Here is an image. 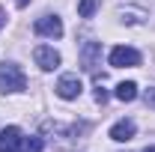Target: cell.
<instances>
[{
  "label": "cell",
  "instance_id": "1",
  "mask_svg": "<svg viewBox=\"0 0 155 152\" xmlns=\"http://www.w3.org/2000/svg\"><path fill=\"white\" fill-rule=\"evenodd\" d=\"M24 90H27V75L15 63H3L0 66V93H24Z\"/></svg>",
  "mask_w": 155,
  "mask_h": 152
},
{
  "label": "cell",
  "instance_id": "2",
  "mask_svg": "<svg viewBox=\"0 0 155 152\" xmlns=\"http://www.w3.org/2000/svg\"><path fill=\"white\" fill-rule=\"evenodd\" d=\"M107 60L114 69H134V66H140V51L128 48V45H116Z\"/></svg>",
  "mask_w": 155,
  "mask_h": 152
},
{
  "label": "cell",
  "instance_id": "3",
  "mask_svg": "<svg viewBox=\"0 0 155 152\" xmlns=\"http://www.w3.org/2000/svg\"><path fill=\"white\" fill-rule=\"evenodd\" d=\"M33 30H36L39 36H45V39H60L63 36V21H60L57 15H42V18L33 24Z\"/></svg>",
  "mask_w": 155,
  "mask_h": 152
},
{
  "label": "cell",
  "instance_id": "4",
  "mask_svg": "<svg viewBox=\"0 0 155 152\" xmlns=\"http://www.w3.org/2000/svg\"><path fill=\"white\" fill-rule=\"evenodd\" d=\"M0 152H24V137L18 125H9L0 131Z\"/></svg>",
  "mask_w": 155,
  "mask_h": 152
},
{
  "label": "cell",
  "instance_id": "5",
  "mask_svg": "<svg viewBox=\"0 0 155 152\" xmlns=\"http://www.w3.org/2000/svg\"><path fill=\"white\" fill-rule=\"evenodd\" d=\"M33 60H36V66L42 72H54L60 66V54L51 48V45H39L36 51H33Z\"/></svg>",
  "mask_w": 155,
  "mask_h": 152
},
{
  "label": "cell",
  "instance_id": "6",
  "mask_svg": "<svg viewBox=\"0 0 155 152\" xmlns=\"http://www.w3.org/2000/svg\"><path fill=\"white\" fill-rule=\"evenodd\" d=\"M54 90H57L60 98L72 101V98H78V95H81V90H84V87H81V78H78V75H63V78L57 81V87H54Z\"/></svg>",
  "mask_w": 155,
  "mask_h": 152
},
{
  "label": "cell",
  "instance_id": "7",
  "mask_svg": "<svg viewBox=\"0 0 155 152\" xmlns=\"http://www.w3.org/2000/svg\"><path fill=\"white\" fill-rule=\"evenodd\" d=\"M98 54H101V45H98V42H84V48H81V66H84L87 72H96Z\"/></svg>",
  "mask_w": 155,
  "mask_h": 152
},
{
  "label": "cell",
  "instance_id": "8",
  "mask_svg": "<svg viewBox=\"0 0 155 152\" xmlns=\"http://www.w3.org/2000/svg\"><path fill=\"white\" fill-rule=\"evenodd\" d=\"M137 125L134 119H119V122H114V128H110V140H116V143H128L131 137H134Z\"/></svg>",
  "mask_w": 155,
  "mask_h": 152
},
{
  "label": "cell",
  "instance_id": "9",
  "mask_svg": "<svg viewBox=\"0 0 155 152\" xmlns=\"http://www.w3.org/2000/svg\"><path fill=\"white\" fill-rule=\"evenodd\" d=\"M116 98H119V101H134L137 98V84L134 81H122V84L116 87Z\"/></svg>",
  "mask_w": 155,
  "mask_h": 152
},
{
  "label": "cell",
  "instance_id": "10",
  "mask_svg": "<svg viewBox=\"0 0 155 152\" xmlns=\"http://www.w3.org/2000/svg\"><path fill=\"white\" fill-rule=\"evenodd\" d=\"M98 6H101V0H81L78 3V15L81 18H93L98 12Z\"/></svg>",
  "mask_w": 155,
  "mask_h": 152
},
{
  "label": "cell",
  "instance_id": "11",
  "mask_svg": "<svg viewBox=\"0 0 155 152\" xmlns=\"http://www.w3.org/2000/svg\"><path fill=\"white\" fill-rule=\"evenodd\" d=\"M24 152H42V137H24Z\"/></svg>",
  "mask_w": 155,
  "mask_h": 152
},
{
  "label": "cell",
  "instance_id": "12",
  "mask_svg": "<svg viewBox=\"0 0 155 152\" xmlns=\"http://www.w3.org/2000/svg\"><path fill=\"white\" fill-rule=\"evenodd\" d=\"M143 101H146V107H152V111H155V87H149V90L143 93Z\"/></svg>",
  "mask_w": 155,
  "mask_h": 152
},
{
  "label": "cell",
  "instance_id": "13",
  "mask_svg": "<svg viewBox=\"0 0 155 152\" xmlns=\"http://www.w3.org/2000/svg\"><path fill=\"white\" fill-rule=\"evenodd\" d=\"M96 101H98V104H104V101H107V90H104L101 84L96 87Z\"/></svg>",
  "mask_w": 155,
  "mask_h": 152
},
{
  "label": "cell",
  "instance_id": "14",
  "mask_svg": "<svg viewBox=\"0 0 155 152\" xmlns=\"http://www.w3.org/2000/svg\"><path fill=\"white\" fill-rule=\"evenodd\" d=\"M3 24H6V12L0 9V30H3Z\"/></svg>",
  "mask_w": 155,
  "mask_h": 152
},
{
  "label": "cell",
  "instance_id": "15",
  "mask_svg": "<svg viewBox=\"0 0 155 152\" xmlns=\"http://www.w3.org/2000/svg\"><path fill=\"white\" fill-rule=\"evenodd\" d=\"M15 3H18V6H27V3H30V0H15Z\"/></svg>",
  "mask_w": 155,
  "mask_h": 152
},
{
  "label": "cell",
  "instance_id": "16",
  "mask_svg": "<svg viewBox=\"0 0 155 152\" xmlns=\"http://www.w3.org/2000/svg\"><path fill=\"white\" fill-rule=\"evenodd\" d=\"M143 152H155V146H146V149H143Z\"/></svg>",
  "mask_w": 155,
  "mask_h": 152
}]
</instances>
